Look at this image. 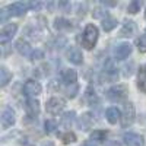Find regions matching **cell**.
Wrapping results in <instances>:
<instances>
[{"label":"cell","instance_id":"cell-1","mask_svg":"<svg viewBox=\"0 0 146 146\" xmlns=\"http://www.w3.org/2000/svg\"><path fill=\"white\" fill-rule=\"evenodd\" d=\"M98 35H100L98 28H96L94 23L86 25L83 34H82V45L86 48V50H92L96 44V41H98Z\"/></svg>","mask_w":146,"mask_h":146},{"label":"cell","instance_id":"cell-2","mask_svg":"<svg viewBox=\"0 0 146 146\" xmlns=\"http://www.w3.org/2000/svg\"><path fill=\"white\" fill-rule=\"evenodd\" d=\"M127 94H129V88L126 85H114L107 91V98L113 102H120L126 100Z\"/></svg>","mask_w":146,"mask_h":146},{"label":"cell","instance_id":"cell-3","mask_svg":"<svg viewBox=\"0 0 146 146\" xmlns=\"http://www.w3.org/2000/svg\"><path fill=\"white\" fill-rule=\"evenodd\" d=\"M64 107H66L64 100L57 98V96H54V98H50V100L47 101V104H45L47 113L51 114V115H57L58 113H62L63 110H64Z\"/></svg>","mask_w":146,"mask_h":146},{"label":"cell","instance_id":"cell-4","mask_svg":"<svg viewBox=\"0 0 146 146\" xmlns=\"http://www.w3.org/2000/svg\"><path fill=\"white\" fill-rule=\"evenodd\" d=\"M135 115H136V110L133 102H127L123 107V115H121V123H123V127L130 126L133 121H135Z\"/></svg>","mask_w":146,"mask_h":146},{"label":"cell","instance_id":"cell-5","mask_svg":"<svg viewBox=\"0 0 146 146\" xmlns=\"http://www.w3.org/2000/svg\"><path fill=\"white\" fill-rule=\"evenodd\" d=\"M16 31H18L16 23H7V25L2 29V32H0V42L7 44L12 38H13V35L16 34Z\"/></svg>","mask_w":146,"mask_h":146},{"label":"cell","instance_id":"cell-6","mask_svg":"<svg viewBox=\"0 0 146 146\" xmlns=\"http://www.w3.org/2000/svg\"><path fill=\"white\" fill-rule=\"evenodd\" d=\"M29 9V5L25 3V2H15L7 6V10H9V15L12 16H22L27 13V10Z\"/></svg>","mask_w":146,"mask_h":146},{"label":"cell","instance_id":"cell-7","mask_svg":"<svg viewBox=\"0 0 146 146\" xmlns=\"http://www.w3.org/2000/svg\"><path fill=\"white\" fill-rule=\"evenodd\" d=\"M0 121H2V126L5 129H9L15 124V121H16V115H15V111L12 108L6 107L3 110V113H2V117H0Z\"/></svg>","mask_w":146,"mask_h":146},{"label":"cell","instance_id":"cell-8","mask_svg":"<svg viewBox=\"0 0 146 146\" xmlns=\"http://www.w3.org/2000/svg\"><path fill=\"white\" fill-rule=\"evenodd\" d=\"M123 140L126 146H145V137L137 133H126Z\"/></svg>","mask_w":146,"mask_h":146},{"label":"cell","instance_id":"cell-9","mask_svg":"<svg viewBox=\"0 0 146 146\" xmlns=\"http://www.w3.org/2000/svg\"><path fill=\"white\" fill-rule=\"evenodd\" d=\"M66 57L70 63L73 64H82L83 63V54L78 47H70L66 51Z\"/></svg>","mask_w":146,"mask_h":146},{"label":"cell","instance_id":"cell-10","mask_svg":"<svg viewBox=\"0 0 146 146\" xmlns=\"http://www.w3.org/2000/svg\"><path fill=\"white\" fill-rule=\"evenodd\" d=\"M131 50H133V48H131V45L129 42H121V44H118L115 47L114 56H115L117 60H124V58H127L131 54Z\"/></svg>","mask_w":146,"mask_h":146},{"label":"cell","instance_id":"cell-11","mask_svg":"<svg viewBox=\"0 0 146 146\" xmlns=\"http://www.w3.org/2000/svg\"><path fill=\"white\" fill-rule=\"evenodd\" d=\"M41 91H42V88L36 80H28L25 85H23V92H25V95H28V96H36V95L41 94Z\"/></svg>","mask_w":146,"mask_h":146},{"label":"cell","instance_id":"cell-12","mask_svg":"<svg viewBox=\"0 0 146 146\" xmlns=\"http://www.w3.org/2000/svg\"><path fill=\"white\" fill-rule=\"evenodd\" d=\"M25 111L29 117H36L40 114V102L36 100H28L25 102Z\"/></svg>","mask_w":146,"mask_h":146},{"label":"cell","instance_id":"cell-13","mask_svg":"<svg viewBox=\"0 0 146 146\" xmlns=\"http://www.w3.org/2000/svg\"><path fill=\"white\" fill-rule=\"evenodd\" d=\"M136 23L133 21H126L123 23V27H121V31H120V35L121 36H131L136 34Z\"/></svg>","mask_w":146,"mask_h":146},{"label":"cell","instance_id":"cell-14","mask_svg":"<svg viewBox=\"0 0 146 146\" xmlns=\"http://www.w3.org/2000/svg\"><path fill=\"white\" fill-rule=\"evenodd\" d=\"M79 127H80V130H83V131H86V130H89L91 127H92V124H94V117H92V114L91 113H85L80 118H79Z\"/></svg>","mask_w":146,"mask_h":146},{"label":"cell","instance_id":"cell-15","mask_svg":"<svg viewBox=\"0 0 146 146\" xmlns=\"http://www.w3.org/2000/svg\"><path fill=\"white\" fill-rule=\"evenodd\" d=\"M137 88L146 94V64L140 66L139 73H137Z\"/></svg>","mask_w":146,"mask_h":146},{"label":"cell","instance_id":"cell-16","mask_svg":"<svg viewBox=\"0 0 146 146\" xmlns=\"http://www.w3.org/2000/svg\"><path fill=\"white\" fill-rule=\"evenodd\" d=\"M63 82L66 85H76V79H78V73L76 70H73V69H67L63 72V76H62Z\"/></svg>","mask_w":146,"mask_h":146},{"label":"cell","instance_id":"cell-17","mask_svg":"<svg viewBox=\"0 0 146 146\" xmlns=\"http://www.w3.org/2000/svg\"><path fill=\"white\" fill-rule=\"evenodd\" d=\"M105 117L108 120V123H111V124H115L117 121L121 118L120 117V111H118L115 107H110L107 111H105Z\"/></svg>","mask_w":146,"mask_h":146},{"label":"cell","instance_id":"cell-18","mask_svg":"<svg viewBox=\"0 0 146 146\" xmlns=\"http://www.w3.org/2000/svg\"><path fill=\"white\" fill-rule=\"evenodd\" d=\"M10 79H12V73L5 67V66H2L0 67V86H6V85L10 82Z\"/></svg>","mask_w":146,"mask_h":146},{"label":"cell","instance_id":"cell-19","mask_svg":"<svg viewBox=\"0 0 146 146\" xmlns=\"http://www.w3.org/2000/svg\"><path fill=\"white\" fill-rule=\"evenodd\" d=\"M16 50L22 54V56H28L31 53V45L28 44V41L25 40H19L16 42Z\"/></svg>","mask_w":146,"mask_h":146},{"label":"cell","instance_id":"cell-20","mask_svg":"<svg viewBox=\"0 0 146 146\" xmlns=\"http://www.w3.org/2000/svg\"><path fill=\"white\" fill-rule=\"evenodd\" d=\"M107 139V131L105 130H94L91 133V140L98 142V143H104Z\"/></svg>","mask_w":146,"mask_h":146},{"label":"cell","instance_id":"cell-21","mask_svg":"<svg viewBox=\"0 0 146 146\" xmlns=\"http://www.w3.org/2000/svg\"><path fill=\"white\" fill-rule=\"evenodd\" d=\"M54 28L58 29V31L69 29V28H72V23H70L67 19H64V18H57V19L54 21Z\"/></svg>","mask_w":146,"mask_h":146},{"label":"cell","instance_id":"cell-22","mask_svg":"<svg viewBox=\"0 0 146 146\" xmlns=\"http://www.w3.org/2000/svg\"><path fill=\"white\" fill-rule=\"evenodd\" d=\"M117 19H114V18H105L104 21H102V29L105 31V32H110V31H113L115 27H117Z\"/></svg>","mask_w":146,"mask_h":146},{"label":"cell","instance_id":"cell-23","mask_svg":"<svg viewBox=\"0 0 146 146\" xmlns=\"http://www.w3.org/2000/svg\"><path fill=\"white\" fill-rule=\"evenodd\" d=\"M75 111H69V113H66V114H63V117H62V124L64 126V127H70L72 124H73V121H75Z\"/></svg>","mask_w":146,"mask_h":146},{"label":"cell","instance_id":"cell-24","mask_svg":"<svg viewBox=\"0 0 146 146\" xmlns=\"http://www.w3.org/2000/svg\"><path fill=\"white\" fill-rule=\"evenodd\" d=\"M140 6H142V3L139 2V0H133V2H130L129 6H127V12L131 13V15H135L140 10Z\"/></svg>","mask_w":146,"mask_h":146},{"label":"cell","instance_id":"cell-25","mask_svg":"<svg viewBox=\"0 0 146 146\" xmlns=\"http://www.w3.org/2000/svg\"><path fill=\"white\" fill-rule=\"evenodd\" d=\"M62 140H63L64 145L73 143V142H76V135L73 131H67V133H64V135L62 136Z\"/></svg>","mask_w":146,"mask_h":146},{"label":"cell","instance_id":"cell-26","mask_svg":"<svg viewBox=\"0 0 146 146\" xmlns=\"http://www.w3.org/2000/svg\"><path fill=\"white\" fill-rule=\"evenodd\" d=\"M44 127H45V133H47V135H51V133L56 130V127H57V123L53 121V120H47L44 123Z\"/></svg>","mask_w":146,"mask_h":146},{"label":"cell","instance_id":"cell-27","mask_svg":"<svg viewBox=\"0 0 146 146\" xmlns=\"http://www.w3.org/2000/svg\"><path fill=\"white\" fill-rule=\"evenodd\" d=\"M136 45H137L140 53H146V40L143 38V36H140V38L136 40Z\"/></svg>","mask_w":146,"mask_h":146},{"label":"cell","instance_id":"cell-28","mask_svg":"<svg viewBox=\"0 0 146 146\" xmlns=\"http://www.w3.org/2000/svg\"><path fill=\"white\" fill-rule=\"evenodd\" d=\"M32 60H40V58H44V53L41 50H35L32 54H31Z\"/></svg>","mask_w":146,"mask_h":146},{"label":"cell","instance_id":"cell-29","mask_svg":"<svg viewBox=\"0 0 146 146\" xmlns=\"http://www.w3.org/2000/svg\"><path fill=\"white\" fill-rule=\"evenodd\" d=\"M7 16H9L7 7H5V9H2V10H0V21H2V22H5V21L7 19Z\"/></svg>","mask_w":146,"mask_h":146},{"label":"cell","instance_id":"cell-30","mask_svg":"<svg viewBox=\"0 0 146 146\" xmlns=\"http://www.w3.org/2000/svg\"><path fill=\"white\" fill-rule=\"evenodd\" d=\"M105 146H121V145H120L118 142H108Z\"/></svg>","mask_w":146,"mask_h":146},{"label":"cell","instance_id":"cell-31","mask_svg":"<svg viewBox=\"0 0 146 146\" xmlns=\"http://www.w3.org/2000/svg\"><path fill=\"white\" fill-rule=\"evenodd\" d=\"M83 146H95V145H94V143H85Z\"/></svg>","mask_w":146,"mask_h":146},{"label":"cell","instance_id":"cell-32","mask_svg":"<svg viewBox=\"0 0 146 146\" xmlns=\"http://www.w3.org/2000/svg\"><path fill=\"white\" fill-rule=\"evenodd\" d=\"M44 146H54L53 143H47V145H44Z\"/></svg>","mask_w":146,"mask_h":146},{"label":"cell","instance_id":"cell-33","mask_svg":"<svg viewBox=\"0 0 146 146\" xmlns=\"http://www.w3.org/2000/svg\"><path fill=\"white\" fill-rule=\"evenodd\" d=\"M145 18H146V12H145Z\"/></svg>","mask_w":146,"mask_h":146}]
</instances>
